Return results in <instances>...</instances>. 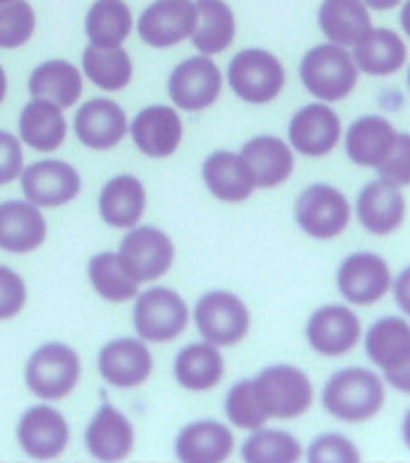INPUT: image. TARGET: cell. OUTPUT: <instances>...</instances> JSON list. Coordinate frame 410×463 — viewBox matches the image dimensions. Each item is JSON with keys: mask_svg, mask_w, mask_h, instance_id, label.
<instances>
[{"mask_svg": "<svg viewBox=\"0 0 410 463\" xmlns=\"http://www.w3.org/2000/svg\"><path fill=\"white\" fill-rule=\"evenodd\" d=\"M401 434H404L405 447L410 449V408H408V412L404 415V422H401Z\"/></svg>", "mask_w": 410, "mask_h": 463, "instance_id": "49", "label": "cell"}, {"mask_svg": "<svg viewBox=\"0 0 410 463\" xmlns=\"http://www.w3.org/2000/svg\"><path fill=\"white\" fill-rule=\"evenodd\" d=\"M365 350L377 367L394 369L410 357V324L401 317H384L369 326Z\"/></svg>", "mask_w": 410, "mask_h": 463, "instance_id": "34", "label": "cell"}, {"mask_svg": "<svg viewBox=\"0 0 410 463\" xmlns=\"http://www.w3.org/2000/svg\"><path fill=\"white\" fill-rule=\"evenodd\" d=\"M369 10H379V13H386V10H394L398 7L404 0H362Z\"/></svg>", "mask_w": 410, "mask_h": 463, "instance_id": "47", "label": "cell"}, {"mask_svg": "<svg viewBox=\"0 0 410 463\" xmlns=\"http://www.w3.org/2000/svg\"><path fill=\"white\" fill-rule=\"evenodd\" d=\"M252 166L256 188H275L295 172V155L285 140L275 136H256L239 152Z\"/></svg>", "mask_w": 410, "mask_h": 463, "instance_id": "25", "label": "cell"}, {"mask_svg": "<svg viewBox=\"0 0 410 463\" xmlns=\"http://www.w3.org/2000/svg\"><path fill=\"white\" fill-rule=\"evenodd\" d=\"M46 241V220L39 205L29 201L0 203V249L29 253Z\"/></svg>", "mask_w": 410, "mask_h": 463, "instance_id": "24", "label": "cell"}, {"mask_svg": "<svg viewBox=\"0 0 410 463\" xmlns=\"http://www.w3.org/2000/svg\"><path fill=\"white\" fill-rule=\"evenodd\" d=\"M87 451L100 461H123L136 444V432L130 420L111 403H104L94 412L85 430Z\"/></svg>", "mask_w": 410, "mask_h": 463, "instance_id": "21", "label": "cell"}, {"mask_svg": "<svg viewBox=\"0 0 410 463\" xmlns=\"http://www.w3.org/2000/svg\"><path fill=\"white\" fill-rule=\"evenodd\" d=\"M27 304V285L13 268L0 266V321L17 317Z\"/></svg>", "mask_w": 410, "mask_h": 463, "instance_id": "43", "label": "cell"}, {"mask_svg": "<svg viewBox=\"0 0 410 463\" xmlns=\"http://www.w3.org/2000/svg\"><path fill=\"white\" fill-rule=\"evenodd\" d=\"M307 458L311 463H358L362 454L348 437L338 432H326L311 441Z\"/></svg>", "mask_w": 410, "mask_h": 463, "instance_id": "41", "label": "cell"}, {"mask_svg": "<svg viewBox=\"0 0 410 463\" xmlns=\"http://www.w3.org/2000/svg\"><path fill=\"white\" fill-rule=\"evenodd\" d=\"M398 22H401V29H404L405 36L410 39V0H404V5H401V14H398Z\"/></svg>", "mask_w": 410, "mask_h": 463, "instance_id": "48", "label": "cell"}, {"mask_svg": "<svg viewBox=\"0 0 410 463\" xmlns=\"http://www.w3.org/2000/svg\"><path fill=\"white\" fill-rule=\"evenodd\" d=\"M227 82L239 99L249 104H268L285 87V68L281 58L263 49H244L232 58Z\"/></svg>", "mask_w": 410, "mask_h": 463, "instance_id": "5", "label": "cell"}, {"mask_svg": "<svg viewBox=\"0 0 410 463\" xmlns=\"http://www.w3.org/2000/svg\"><path fill=\"white\" fill-rule=\"evenodd\" d=\"M133 29V13L123 0H94L87 10L85 32L94 46H121Z\"/></svg>", "mask_w": 410, "mask_h": 463, "instance_id": "36", "label": "cell"}, {"mask_svg": "<svg viewBox=\"0 0 410 463\" xmlns=\"http://www.w3.org/2000/svg\"><path fill=\"white\" fill-rule=\"evenodd\" d=\"M319 29L329 42L350 49L372 29V14L362 0H324L319 7Z\"/></svg>", "mask_w": 410, "mask_h": 463, "instance_id": "30", "label": "cell"}, {"mask_svg": "<svg viewBox=\"0 0 410 463\" xmlns=\"http://www.w3.org/2000/svg\"><path fill=\"white\" fill-rule=\"evenodd\" d=\"M384 383H389L396 391L410 396V357L405 362H401L398 367L384 369Z\"/></svg>", "mask_w": 410, "mask_h": 463, "instance_id": "45", "label": "cell"}, {"mask_svg": "<svg viewBox=\"0 0 410 463\" xmlns=\"http://www.w3.org/2000/svg\"><path fill=\"white\" fill-rule=\"evenodd\" d=\"M224 412L232 425L242 427V430H259L268 422V415L259 401L253 379H242L227 391L224 398Z\"/></svg>", "mask_w": 410, "mask_h": 463, "instance_id": "39", "label": "cell"}, {"mask_svg": "<svg viewBox=\"0 0 410 463\" xmlns=\"http://www.w3.org/2000/svg\"><path fill=\"white\" fill-rule=\"evenodd\" d=\"M224 357L213 343H191L174 360V379L188 391H210L223 382Z\"/></svg>", "mask_w": 410, "mask_h": 463, "instance_id": "29", "label": "cell"}, {"mask_svg": "<svg viewBox=\"0 0 410 463\" xmlns=\"http://www.w3.org/2000/svg\"><path fill=\"white\" fill-rule=\"evenodd\" d=\"M223 90V72L208 56L181 61L169 75L167 92L181 111H203L213 107Z\"/></svg>", "mask_w": 410, "mask_h": 463, "instance_id": "9", "label": "cell"}, {"mask_svg": "<svg viewBox=\"0 0 410 463\" xmlns=\"http://www.w3.org/2000/svg\"><path fill=\"white\" fill-rule=\"evenodd\" d=\"M203 181L215 198L224 203H242L256 191L252 166L242 155L215 150L203 162Z\"/></svg>", "mask_w": 410, "mask_h": 463, "instance_id": "23", "label": "cell"}, {"mask_svg": "<svg viewBox=\"0 0 410 463\" xmlns=\"http://www.w3.org/2000/svg\"><path fill=\"white\" fill-rule=\"evenodd\" d=\"M145 195L143 181L133 174H119L104 184L100 194V215L109 227L116 230H130L143 217Z\"/></svg>", "mask_w": 410, "mask_h": 463, "instance_id": "26", "label": "cell"}, {"mask_svg": "<svg viewBox=\"0 0 410 463\" xmlns=\"http://www.w3.org/2000/svg\"><path fill=\"white\" fill-rule=\"evenodd\" d=\"M133 326L138 335L150 343H169L188 326V307L184 297L169 288H150L136 295Z\"/></svg>", "mask_w": 410, "mask_h": 463, "instance_id": "7", "label": "cell"}, {"mask_svg": "<svg viewBox=\"0 0 410 463\" xmlns=\"http://www.w3.org/2000/svg\"><path fill=\"white\" fill-rule=\"evenodd\" d=\"M234 449V434L215 420H198L176 434L174 454L184 463H223Z\"/></svg>", "mask_w": 410, "mask_h": 463, "instance_id": "22", "label": "cell"}, {"mask_svg": "<svg viewBox=\"0 0 410 463\" xmlns=\"http://www.w3.org/2000/svg\"><path fill=\"white\" fill-rule=\"evenodd\" d=\"M34 7L27 0L0 3V49L24 46L34 34Z\"/></svg>", "mask_w": 410, "mask_h": 463, "instance_id": "40", "label": "cell"}, {"mask_svg": "<svg viewBox=\"0 0 410 463\" xmlns=\"http://www.w3.org/2000/svg\"><path fill=\"white\" fill-rule=\"evenodd\" d=\"M391 289H394V297H396L398 309L404 311L405 317H410V266L398 273L396 280L391 282Z\"/></svg>", "mask_w": 410, "mask_h": 463, "instance_id": "46", "label": "cell"}, {"mask_svg": "<svg viewBox=\"0 0 410 463\" xmlns=\"http://www.w3.org/2000/svg\"><path fill=\"white\" fill-rule=\"evenodd\" d=\"M130 137L143 155L155 159L169 157L176 152L184 136V123L176 109L165 104L145 107L130 123Z\"/></svg>", "mask_w": 410, "mask_h": 463, "instance_id": "19", "label": "cell"}, {"mask_svg": "<svg viewBox=\"0 0 410 463\" xmlns=\"http://www.w3.org/2000/svg\"><path fill=\"white\" fill-rule=\"evenodd\" d=\"M300 78L311 97L331 104L353 94L360 80V68L355 65L353 53L346 46L326 42L304 53Z\"/></svg>", "mask_w": 410, "mask_h": 463, "instance_id": "2", "label": "cell"}, {"mask_svg": "<svg viewBox=\"0 0 410 463\" xmlns=\"http://www.w3.org/2000/svg\"><path fill=\"white\" fill-rule=\"evenodd\" d=\"M101 379L116 389H136L152 374V353L140 338H116L97 357Z\"/></svg>", "mask_w": 410, "mask_h": 463, "instance_id": "17", "label": "cell"}, {"mask_svg": "<svg viewBox=\"0 0 410 463\" xmlns=\"http://www.w3.org/2000/svg\"><path fill=\"white\" fill-rule=\"evenodd\" d=\"M386 386L372 369L346 367L326 382L321 405L340 422H367L384 408Z\"/></svg>", "mask_w": 410, "mask_h": 463, "instance_id": "1", "label": "cell"}, {"mask_svg": "<svg viewBox=\"0 0 410 463\" xmlns=\"http://www.w3.org/2000/svg\"><path fill=\"white\" fill-rule=\"evenodd\" d=\"M90 282H92L94 292L109 302H129L136 299L140 282L130 275V270L123 266V260L119 259V253L101 251L92 256L90 260Z\"/></svg>", "mask_w": 410, "mask_h": 463, "instance_id": "37", "label": "cell"}, {"mask_svg": "<svg viewBox=\"0 0 410 463\" xmlns=\"http://www.w3.org/2000/svg\"><path fill=\"white\" fill-rule=\"evenodd\" d=\"M355 65L360 68L365 75H375V78H389L398 72L405 65L408 49L405 42L394 32V29L379 27L369 29L367 34L362 36L360 42L353 46Z\"/></svg>", "mask_w": 410, "mask_h": 463, "instance_id": "27", "label": "cell"}, {"mask_svg": "<svg viewBox=\"0 0 410 463\" xmlns=\"http://www.w3.org/2000/svg\"><path fill=\"white\" fill-rule=\"evenodd\" d=\"M71 441L68 422L51 405H32L17 422V444L36 461H49L65 451Z\"/></svg>", "mask_w": 410, "mask_h": 463, "instance_id": "16", "label": "cell"}, {"mask_svg": "<svg viewBox=\"0 0 410 463\" xmlns=\"http://www.w3.org/2000/svg\"><path fill=\"white\" fill-rule=\"evenodd\" d=\"M29 94L34 99L53 101L61 109H68L82 94V75L75 65L61 58L43 61L29 75Z\"/></svg>", "mask_w": 410, "mask_h": 463, "instance_id": "33", "label": "cell"}, {"mask_svg": "<svg viewBox=\"0 0 410 463\" xmlns=\"http://www.w3.org/2000/svg\"><path fill=\"white\" fill-rule=\"evenodd\" d=\"M0 3H10V0H0Z\"/></svg>", "mask_w": 410, "mask_h": 463, "instance_id": "52", "label": "cell"}, {"mask_svg": "<svg viewBox=\"0 0 410 463\" xmlns=\"http://www.w3.org/2000/svg\"><path fill=\"white\" fill-rule=\"evenodd\" d=\"M391 268L389 263L372 251H355L338 266L336 273V285L338 292L346 297V302L358 304V307H369V304L384 299V295L391 289Z\"/></svg>", "mask_w": 410, "mask_h": 463, "instance_id": "10", "label": "cell"}, {"mask_svg": "<svg viewBox=\"0 0 410 463\" xmlns=\"http://www.w3.org/2000/svg\"><path fill=\"white\" fill-rule=\"evenodd\" d=\"M242 458L246 463H295L302 458V444L285 430L259 427L252 437H246Z\"/></svg>", "mask_w": 410, "mask_h": 463, "instance_id": "38", "label": "cell"}, {"mask_svg": "<svg viewBox=\"0 0 410 463\" xmlns=\"http://www.w3.org/2000/svg\"><path fill=\"white\" fill-rule=\"evenodd\" d=\"M408 87H410V65H408Z\"/></svg>", "mask_w": 410, "mask_h": 463, "instance_id": "51", "label": "cell"}, {"mask_svg": "<svg viewBox=\"0 0 410 463\" xmlns=\"http://www.w3.org/2000/svg\"><path fill=\"white\" fill-rule=\"evenodd\" d=\"M350 201L331 184H311L295 203V220L304 234L314 239H336L350 224Z\"/></svg>", "mask_w": 410, "mask_h": 463, "instance_id": "8", "label": "cell"}, {"mask_svg": "<svg viewBox=\"0 0 410 463\" xmlns=\"http://www.w3.org/2000/svg\"><path fill=\"white\" fill-rule=\"evenodd\" d=\"M396 137V128L384 116H360L346 133V155L358 166L375 169Z\"/></svg>", "mask_w": 410, "mask_h": 463, "instance_id": "31", "label": "cell"}, {"mask_svg": "<svg viewBox=\"0 0 410 463\" xmlns=\"http://www.w3.org/2000/svg\"><path fill=\"white\" fill-rule=\"evenodd\" d=\"M362 338L360 317L343 304H326L307 321V343L324 357L353 353Z\"/></svg>", "mask_w": 410, "mask_h": 463, "instance_id": "14", "label": "cell"}, {"mask_svg": "<svg viewBox=\"0 0 410 463\" xmlns=\"http://www.w3.org/2000/svg\"><path fill=\"white\" fill-rule=\"evenodd\" d=\"M82 72L104 92H119L133 80V61L123 46H94L82 53Z\"/></svg>", "mask_w": 410, "mask_h": 463, "instance_id": "35", "label": "cell"}, {"mask_svg": "<svg viewBox=\"0 0 410 463\" xmlns=\"http://www.w3.org/2000/svg\"><path fill=\"white\" fill-rule=\"evenodd\" d=\"M72 128L85 147L101 152L111 150L121 143L129 130V121H126V111L116 101L100 97V99H90L80 107Z\"/></svg>", "mask_w": 410, "mask_h": 463, "instance_id": "20", "label": "cell"}, {"mask_svg": "<svg viewBox=\"0 0 410 463\" xmlns=\"http://www.w3.org/2000/svg\"><path fill=\"white\" fill-rule=\"evenodd\" d=\"M80 357L65 343H43L36 347L24 367L29 391L42 401H61L80 382Z\"/></svg>", "mask_w": 410, "mask_h": 463, "instance_id": "4", "label": "cell"}, {"mask_svg": "<svg viewBox=\"0 0 410 463\" xmlns=\"http://www.w3.org/2000/svg\"><path fill=\"white\" fill-rule=\"evenodd\" d=\"M119 259L138 282L157 280L174 263V244L157 227H130L119 246Z\"/></svg>", "mask_w": 410, "mask_h": 463, "instance_id": "11", "label": "cell"}, {"mask_svg": "<svg viewBox=\"0 0 410 463\" xmlns=\"http://www.w3.org/2000/svg\"><path fill=\"white\" fill-rule=\"evenodd\" d=\"M405 208L408 205H405V195L401 194V186L386 179L369 181L358 194V203H355L360 224L377 237H386L401 230V224L405 222Z\"/></svg>", "mask_w": 410, "mask_h": 463, "instance_id": "18", "label": "cell"}, {"mask_svg": "<svg viewBox=\"0 0 410 463\" xmlns=\"http://www.w3.org/2000/svg\"><path fill=\"white\" fill-rule=\"evenodd\" d=\"M194 321L195 328L208 343L217 347H230L246 338L249 326H252V314L237 295L224 292V289H213L195 302Z\"/></svg>", "mask_w": 410, "mask_h": 463, "instance_id": "6", "label": "cell"}, {"mask_svg": "<svg viewBox=\"0 0 410 463\" xmlns=\"http://www.w3.org/2000/svg\"><path fill=\"white\" fill-rule=\"evenodd\" d=\"M194 27V0H155L138 17V36L152 49H169L191 39Z\"/></svg>", "mask_w": 410, "mask_h": 463, "instance_id": "15", "label": "cell"}, {"mask_svg": "<svg viewBox=\"0 0 410 463\" xmlns=\"http://www.w3.org/2000/svg\"><path fill=\"white\" fill-rule=\"evenodd\" d=\"M290 147L304 157H326L343 136L340 116L326 101L307 104L290 118Z\"/></svg>", "mask_w": 410, "mask_h": 463, "instance_id": "13", "label": "cell"}, {"mask_svg": "<svg viewBox=\"0 0 410 463\" xmlns=\"http://www.w3.org/2000/svg\"><path fill=\"white\" fill-rule=\"evenodd\" d=\"M22 194L39 208H58L78 198L82 181L78 169L63 159H39L22 169Z\"/></svg>", "mask_w": 410, "mask_h": 463, "instance_id": "12", "label": "cell"}, {"mask_svg": "<svg viewBox=\"0 0 410 463\" xmlns=\"http://www.w3.org/2000/svg\"><path fill=\"white\" fill-rule=\"evenodd\" d=\"M253 386L268 420L302 418L314 403L311 379L292 364H271L253 379Z\"/></svg>", "mask_w": 410, "mask_h": 463, "instance_id": "3", "label": "cell"}, {"mask_svg": "<svg viewBox=\"0 0 410 463\" xmlns=\"http://www.w3.org/2000/svg\"><path fill=\"white\" fill-rule=\"evenodd\" d=\"M22 169H24V155H22L20 137L0 130V186L20 179Z\"/></svg>", "mask_w": 410, "mask_h": 463, "instance_id": "44", "label": "cell"}, {"mask_svg": "<svg viewBox=\"0 0 410 463\" xmlns=\"http://www.w3.org/2000/svg\"><path fill=\"white\" fill-rule=\"evenodd\" d=\"M7 94V75L5 71H3V65H0V101L5 99Z\"/></svg>", "mask_w": 410, "mask_h": 463, "instance_id": "50", "label": "cell"}, {"mask_svg": "<svg viewBox=\"0 0 410 463\" xmlns=\"http://www.w3.org/2000/svg\"><path fill=\"white\" fill-rule=\"evenodd\" d=\"M379 179H386L396 186H410V133H396L394 143L375 166Z\"/></svg>", "mask_w": 410, "mask_h": 463, "instance_id": "42", "label": "cell"}, {"mask_svg": "<svg viewBox=\"0 0 410 463\" xmlns=\"http://www.w3.org/2000/svg\"><path fill=\"white\" fill-rule=\"evenodd\" d=\"M237 34V20L224 0H195V27L191 42L203 56L230 49Z\"/></svg>", "mask_w": 410, "mask_h": 463, "instance_id": "32", "label": "cell"}, {"mask_svg": "<svg viewBox=\"0 0 410 463\" xmlns=\"http://www.w3.org/2000/svg\"><path fill=\"white\" fill-rule=\"evenodd\" d=\"M63 109L46 99H32L20 114V140L36 152H53L65 143Z\"/></svg>", "mask_w": 410, "mask_h": 463, "instance_id": "28", "label": "cell"}]
</instances>
